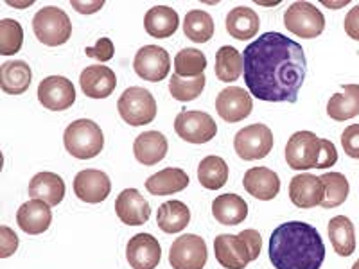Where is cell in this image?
<instances>
[{"label":"cell","mask_w":359,"mask_h":269,"mask_svg":"<svg viewBox=\"0 0 359 269\" xmlns=\"http://www.w3.org/2000/svg\"><path fill=\"white\" fill-rule=\"evenodd\" d=\"M245 83L253 97L266 102H297L306 81L302 45L282 33H264L243 54Z\"/></svg>","instance_id":"obj_1"},{"label":"cell","mask_w":359,"mask_h":269,"mask_svg":"<svg viewBox=\"0 0 359 269\" xmlns=\"http://www.w3.org/2000/svg\"><path fill=\"white\" fill-rule=\"evenodd\" d=\"M269 261L275 269H320L325 261V244L314 226L290 221L269 237Z\"/></svg>","instance_id":"obj_2"},{"label":"cell","mask_w":359,"mask_h":269,"mask_svg":"<svg viewBox=\"0 0 359 269\" xmlns=\"http://www.w3.org/2000/svg\"><path fill=\"white\" fill-rule=\"evenodd\" d=\"M262 237L257 230H243L239 235L221 233L214 241L216 261L224 269H245L261 255Z\"/></svg>","instance_id":"obj_3"},{"label":"cell","mask_w":359,"mask_h":269,"mask_svg":"<svg viewBox=\"0 0 359 269\" xmlns=\"http://www.w3.org/2000/svg\"><path fill=\"white\" fill-rule=\"evenodd\" d=\"M63 144L69 155H72L74 158L90 160L101 155L104 147V134L94 120L79 118L67 126Z\"/></svg>","instance_id":"obj_4"},{"label":"cell","mask_w":359,"mask_h":269,"mask_svg":"<svg viewBox=\"0 0 359 269\" xmlns=\"http://www.w3.org/2000/svg\"><path fill=\"white\" fill-rule=\"evenodd\" d=\"M118 115L130 126H146L156 117V101L149 90L142 86H130L123 92L117 102Z\"/></svg>","instance_id":"obj_5"},{"label":"cell","mask_w":359,"mask_h":269,"mask_svg":"<svg viewBox=\"0 0 359 269\" xmlns=\"http://www.w3.org/2000/svg\"><path fill=\"white\" fill-rule=\"evenodd\" d=\"M33 31L43 45L57 47L65 45L72 36V22L63 9L49 6L34 15Z\"/></svg>","instance_id":"obj_6"},{"label":"cell","mask_w":359,"mask_h":269,"mask_svg":"<svg viewBox=\"0 0 359 269\" xmlns=\"http://www.w3.org/2000/svg\"><path fill=\"white\" fill-rule=\"evenodd\" d=\"M284 25L298 38H316L325 29V17L311 2H293L284 13Z\"/></svg>","instance_id":"obj_7"},{"label":"cell","mask_w":359,"mask_h":269,"mask_svg":"<svg viewBox=\"0 0 359 269\" xmlns=\"http://www.w3.org/2000/svg\"><path fill=\"white\" fill-rule=\"evenodd\" d=\"M273 133L264 124H250L237 131L233 137V149L237 156L248 162L266 158L273 149Z\"/></svg>","instance_id":"obj_8"},{"label":"cell","mask_w":359,"mask_h":269,"mask_svg":"<svg viewBox=\"0 0 359 269\" xmlns=\"http://www.w3.org/2000/svg\"><path fill=\"white\" fill-rule=\"evenodd\" d=\"M175 131L189 144H207L217 134V124L205 111L184 110L176 115Z\"/></svg>","instance_id":"obj_9"},{"label":"cell","mask_w":359,"mask_h":269,"mask_svg":"<svg viewBox=\"0 0 359 269\" xmlns=\"http://www.w3.org/2000/svg\"><path fill=\"white\" fill-rule=\"evenodd\" d=\"M320 140L313 131H297L286 146V162L293 171L316 169L320 158Z\"/></svg>","instance_id":"obj_10"},{"label":"cell","mask_w":359,"mask_h":269,"mask_svg":"<svg viewBox=\"0 0 359 269\" xmlns=\"http://www.w3.org/2000/svg\"><path fill=\"white\" fill-rule=\"evenodd\" d=\"M207 258V244L196 233L178 237L169 249V264L172 269H203Z\"/></svg>","instance_id":"obj_11"},{"label":"cell","mask_w":359,"mask_h":269,"mask_svg":"<svg viewBox=\"0 0 359 269\" xmlns=\"http://www.w3.org/2000/svg\"><path fill=\"white\" fill-rule=\"evenodd\" d=\"M133 69L140 79L149 83H160L169 76L171 57L169 53L158 45H144L135 54Z\"/></svg>","instance_id":"obj_12"},{"label":"cell","mask_w":359,"mask_h":269,"mask_svg":"<svg viewBox=\"0 0 359 269\" xmlns=\"http://www.w3.org/2000/svg\"><path fill=\"white\" fill-rule=\"evenodd\" d=\"M38 101L50 111H65L76 102V88L69 78L49 76L38 85Z\"/></svg>","instance_id":"obj_13"},{"label":"cell","mask_w":359,"mask_h":269,"mask_svg":"<svg viewBox=\"0 0 359 269\" xmlns=\"http://www.w3.org/2000/svg\"><path fill=\"white\" fill-rule=\"evenodd\" d=\"M252 95L241 86H229L217 94L216 111L226 123H241L252 113Z\"/></svg>","instance_id":"obj_14"},{"label":"cell","mask_w":359,"mask_h":269,"mask_svg":"<svg viewBox=\"0 0 359 269\" xmlns=\"http://www.w3.org/2000/svg\"><path fill=\"white\" fill-rule=\"evenodd\" d=\"M74 192L85 203L97 205L110 196L111 181L107 172L99 169H83L74 178Z\"/></svg>","instance_id":"obj_15"},{"label":"cell","mask_w":359,"mask_h":269,"mask_svg":"<svg viewBox=\"0 0 359 269\" xmlns=\"http://www.w3.org/2000/svg\"><path fill=\"white\" fill-rule=\"evenodd\" d=\"M126 258L133 269H155L162 261V246L151 233H137L128 241Z\"/></svg>","instance_id":"obj_16"},{"label":"cell","mask_w":359,"mask_h":269,"mask_svg":"<svg viewBox=\"0 0 359 269\" xmlns=\"http://www.w3.org/2000/svg\"><path fill=\"white\" fill-rule=\"evenodd\" d=\"M115 212L128 226H140L151 217V207L137 188H126L115 200Z\"/></svg>","instance_id":"obj_17"},{"label":"cell","mask_w":359,"mask_h":269,"mask_svg":"<svg viewBox=\"0 0 359 269\" xmlns=\"http://www.w3.org/2000/svg\"><path fill=\"white\" fill-rule=\"evenodd\" d=\"M325 196V187L318 176L302 172L291 178L290 200L298 208H314L322 205Z\"/></svg>","instance_id":"obj_18"},{"label":"cell","mask_w":359,"mask_h":269,"mask_svg":"<svg viewBox=\"0 0 359 269\" xmlns=\"http://www.w3.org/2000/svg\"><path fill=\"white\" fill-rule=\"evenodd\" d=\"M83 94L90 99H107L115 92L117 76L111 69L104 65L86 67L79 76Z\"/></svg>","instance_id":"obj_19"},{"label":"cell","mask_w":359,"mask_h":269,"mask_svg":"<svg viewBox=\"0 0 359 269\" xmlns=\"http://www.w3.org/2000/svg\"><path fill=\"white\" fill-rule=\"evenodd\" d=\"M243 187L255 200L271 201L280 192V178L268 167H252L246 171Z\"/></svg>","instance_id":"obj_20"},{"label":"cell","mask_w":359,"mask_h":269,"mask_svg":"<svg viewBox=\"0 0 359 269\" xmlns=\"http://www.w3.org/2000/svg\"><path fill=\"white\" fill-rule=\"evenodd\" d=\"M17 223L22 232L29 235H40L47 232L53 223V212L45 201L31 200L22 205L17 212Z\"/></svg>","instance_id":"obj_21"},{"label":"cell","mask_w":359,"mask_h":269,"mask_svg":"<svg viewBox=\"0 0 359 269\" xmlns=\"http://www.w3.org/2000/svg\"><path fill=\"white\" fill-rule=\"evenodd\" d=\"M168 139L160 131H144L133 142L135 158L139 160L142 165H147V167L162 162L168 155Z\"/></svg>","instance_id":"obj_22"},{"label":"cell","mask_w":359,"mask_h":269,"mask_svg":"<svg viewBox=\"0 0 359 269\" xmlns=\"http://www.w3.org/2000/svg\"><path fill=\"white\" fill-rule=\"evenodd\" d=\"M29 196L45 201L49 207H57L65 198V181L56 172H38L29 184Z\"/></svg>","instance_id":"obj_23"},{"label":"cell","mask_w":359,"mask_h":269,"mask_svg":"<svg viewBox=\"0 0 359 269\" xmlns=\"http://www.w3.org/2000/svg\"><path fill=\"white\" fill-rule=\"evenodd\" d=\"M31 81H33V70L22 60L6 62L0 67V88L4 94H25L31 86Z\"/></svg>","instance_id":"obj_24"},{"label":"cell","mask_w":359,"mask_h":269,"mask_svg":"<svg viewBox=\"0 0 359 269\" xmlns=\"http://www.w3.org/2000/svg\"><path fill=\"white\" fill-rule=\"evenodd\" d=\"M191 179L184 169L168 167L149 176L146 181V188L153 196H171L176 192H182L189 187Z\"/></svg>","instance_id":"obj_25"},{"label":"cell","mask_w":359,"mask_h":269,"mask_svg":"<svg viewBox=\"0 0 359 269\" xmlns=\"http://www.w3.org/2000/svg\"><path fill=\"white\" fill-rule=\"evenodd\" d=\"M178 25V13L172 8H169V6H153L146 13V18H144L146 33L153 38H158V40L172 36L176 33Z\"/></svg>","instance_id":"obj_26"},{"label":"cell","mask_w":359,"mask_h":269,"mask_svg":"<svg viewBox=\"0 0 359 269\" xmlns=\"http://www.w3.org/2000/svg\"><path fill=\"white\" fill-rule=\"evenodd\" d=\"M259 27H261L259 15L246 6L233 8L226 15V33L239 41L252 40L259 33Z\"/></svg>","instance_id":"obj_27"},{"label":"cell","mask_w":359,"mask_h":269,"mask_svg":"<svg viewBox=\"0 0 359 269\" xmlns=\"http://www.w3.org/2000/svg\"><path fill=\"white\" fill-rule=\"evenodd\" d=\"M212 216L224 226H236L248 217V203L237 194H221L212 201Z\"/></svg>","instance_id":"obj_28"},{"label":"cell","mask_w":359,"mask_h":269,"mask_svg":"<svg viewBox=\"0 0 359 269\" xmlns=\"http://www.w3.org/2000/svg\"><path fill=\"white\" fill-rule=\"evenodd\" d=\"M191 223V210L184 201L169 200L158 207L156 224L163 233H178Z\"/></svg>","instance_id":"obj_29"},{"label":"cell","mask_w":359,"mask_h":269,"mask_svg":"<svg viewBox=\"0 0 359 269\" xmlns=\"http://www.w3.org/2000/svg\"><path fill=\"white\" fill-rule=\"evenodd\" d=\"M327 113L338 123L359 115V85H343L341 92L332 95L327 102Z\"/></svg>","instance_id":"obj_30"},{"label":"cell","mask_w":359,"mask_h":269,"mask_svg":"<svg viewBox=\"0 0 359 269\" xmlns=\"http://www.w3.org/2000/svg\"><path fill=\"white\" fill-rule=\"evenodd\" d=\"M329 239L339 257H351L355 249V230L347 216H336L329 223Z\"/></svg>","instance_id":"obj_31"},{"label":"cell","mask_w":359,"mask_h":269,"mask_svg":"<svg viewBox=\"0 0 359 269\" xmlns=\"http://www.w3.org/2000/svg\"><path fill=\"white\" fill-rule=\"evenodd\" d=\"M198 179L208 191H219L229 181V165L221 156H207L198 165Z\"/></svg>","instance_id":"obj_32"},{"label":"cell","mask_w":359,"mask_h":269,"mask_svg":"<svg viewBox=\"0 0 359 269\" xmlns=\"http://www.w3.org/2000/svg\"><path fill=\"white\" fill-rule=\"evenodd\" d=\"M245 70L243 54L230 45H224L216 53V78L223 83H233Z\"/></svg>","instance_id":"obj_33"},{"label":"cell","mask_w":359,"mask_h":269,"mask_svg":"<svg viewBox=\"0 0 359 269\" xmlns=\"http://www.w3.org/2000/svg\"><path fill=\"white\" fill-rule=\"evenodd\" d=\"M184 33L194 43H207L214 36V20L207 11L192 9L185 15Z\"/></svg>","instance_id":"obj_34"},{"label":"cell","mask_w":359,"mask_h":269,"mask_svg":"<svg viewBox=\"0 0 359 269\" xmlns=\"http://www.w3.org/2000/svg\"><path fill=\"white\" fill-rule=\"evenodd\" d=\"M320 179H322L323 187H325V196H323L320 207L329 210V208H336L347 201L351 185H348V179L345 178V174H341V172H325V174L320 176Z\"/></svg>","instance_id":"obj_35"},{"label":"cell","mask_w":359,"mask_h":269,"mask_svg":"<svg viewBox=\"0 0 359 269\" xmlns=\"http://www.w3.org/2000/svg\"><path fill=\"white\" fill-rule=\"evenodd\" d=\"M207 69V56L198 49H182L175 57V74L180 78H198Z\"/></svg>","instance_id":"obj_36"},{"label":"cell","mask_w":359,"mask_h":269,"mask_svg":"<svg viewBox=\"0 0 359 269\" xmlns=\"http://www.w3.org/2000/svg\"><path fill=\"white\" fill-rule=\"evenodd\" d=\"M205 83H207L205 74L198 76V78H180V76L172 74L171 81H169V92L180 102L194 101L205 90Z\"/></svg>","instance_id":"obj_37"},{"label":"cell","mask_w":359,"mask_h":269,"mask_svg":"<svg viewBox=\"0 0 359 269\" xmlns=\"http://www.w3.org/2000/svg\"><path fill=\"white\" fill-rule=\"evenodd\" d=\"M24 45V29L13 18L0 20V54L13 56L22 49Z\"/></svg>","instance_id":"obj_38"},{"label":"cell","mask_w":359,"mask_h":269,"mask_svg":"<svg viewBox=\"0 0 359 269\" xmlns=\"http://www.w3.org/2000/svg\"><path fill=\"white\" fill-rule=\"evenodd\" d=\"M341 146L345 155L359 160V124L345 127V131L341 133Z\"/></svg>","instance_id":"obj_39"},{"label":"cell","mask_w":359,"mask_h":269,"mask_svg":"<svg viewBox=\"0 0 359 269\" xmlns=\"http://www.w3.org/2000/svg\"><path fill=\"white\" fill-rule=\"evenodd\" d=\"M115 53V47H114V41L110 38H101L97 40V43L94 47H86L85 54L92 60H97V62L104 63V62H110L111 57H114Z\"/></svg>","instance_id":"obj_40"},{"label":"cell","mask_w":359,"mask_h":269,"mask_svg":"<svg viewBox=\"0 0 359 269\" xmlns=\"http://www.w3.org/2000/svg\"><path fill=\"white\" fill-rule=\"evenodd\" d=\"M338 162V149L331 140H320V158L316 169H331Z\"/></svg>","instance_id":"obj_41"},{"label":"cell","mask_w":359,"mask_h":269,"mask_svg":"<svg viewBox=\"0 0 359 269\" xmlns=\"http://www.w3.org/2000/svg\"><path fill=\"white\" fill-rule=\"evenodd\" d=\"M18 249V237L9 226H0V257L8 258Z\"/></svg>","instance_id":"obj_42"},{"label":"cell","mask_w":359,"mask_h":269,"mask_svg":"<svg viewBox=\"0 0 359 269\" xmlns=\"http://www.w3.org/2000/svg\"><path fill=\"white\" fill-rule=\"evenodd\" d=\"M345 33L352 40L359 41V6H354L345 17Z\"/></svg>","instance_id":"obj_43"},{"label":"cell","mask_w":359,"mask_h":269,"mask_svg":"<svg viewBox=\"0 0 359 269\" xmlns=\"http://www.w3.org/2000/svg\"><path fill=\"white\" fill-rule=\"evenodd\" d=\"M72 4V8L76 9L78 13H81V15H92V13L99 11V9L104 6V2H70Z\"/></svg>","instance_id":"obj_44"},{"label":"cell","mask_w":359,"mask_h":269,"mask_svg":"<svg viewBox=\"0 0 359 269\" xmlns=\"http://www.w3.org/2000/svg\"><path fill=\"white\" fill-rule=\"evenodd\" d=\"M34 0H29V2H11L9 0L8 6H13V8H29V6H33Z\"/></svg>","instance_id":"obj_45"},{"label":"cell","mask_w":359,"mask_h":269,"mask_svg":"<svg viewBox=\"0 0 359 269\" xmlns=\"http://www.w3.org/2000/svg\"><path fill=\"white\" fill-rule=\"evenodd\" d=\"M323 4H325L327 8H339V6H345V4H348V0H345V2H341V4H331V2H323Z\"/></svg>","instance_id":"obj_46"},{"label":"cell","mask_w":359,"mask_h":269,"mask_svg":"<svg viewBox=\"0 0 359 269\" xmlns=\"http://www.w3.org/2000/svg\"><path fill=\"white\" fill-rule=\"evenodd\" d=\"M352 269H359V261L354 262V265H352Z\"/></svg>","instance_id":"obj_47"}]
</instances>
